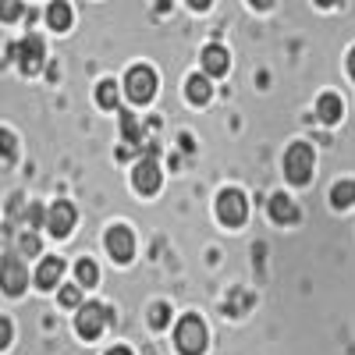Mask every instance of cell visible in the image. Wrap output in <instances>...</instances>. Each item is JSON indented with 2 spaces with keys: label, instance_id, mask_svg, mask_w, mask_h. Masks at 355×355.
Listing matches in <instances>:
<instances>
[{
  "label": "cell",
  "instance_id": "603a6c76",
  "mask_svg": "<svg viewBox=\"0 0 355 355\" xmlns=\"http://www.w3.org/2000/svg\"><path fill=\"white\" fill-rule=\"evenodd\" d=\"M25 15L21 0H0V21H18Z\"/></svg>",
  "mask_w": 355,
  "mask_h": 355
},
{
  "label": "cell",
  "instance_id": "f1b7e54d",
  "mask_svg": "<svg viewBox=\"0 0 355 355\" xmlns=\"http://www.w3.org/2000/svg\"><path fill=\"white\" fill-rule=\"evenodd\" d=\"M249 4H252V8H259V11H266V8L274 4V0H249Z\"/></svg>",
  "mask_w": 355,
  "mask_h": 355
},
{
  "label": "cell",
  "instance_id": "8fae6325",
  "mask_svg": "<svg viewBox=\"0 0 355 355\" xmlns=\"http://www.w3.org/2000/svg\"><path fill=\"white\" fill-rule=\"evenodd\" d=\"M61 274H64V259L61 256H46L40 263V270H36V284L43 291H53L57 284H61Z\"/></svg>",
  "mask_w": 355,
  "mask_h": 355
},
{
  "label": "cell",
  "instance_id": "f546056e",
  "mask_svg": "<svg viewBox=\"0 0 355 355\" xmlns=\"http://www.w3.org/2000/svg\"><path fill=\"white\" fill-rule=\"evenodd\" d=\"M348 75L355 78V46H352V53H348Z\"/></svg>",
  "mask_w": 355,
  "mask_h": 355
},
{
  "label": "cell",
  "instance_id": "e0dca14e",
  "mask_svg": "<svg viewBox=\"0 0 355 355\" xmlns=\"http://www.w3.org/2000/svg\"><path fill=\"white\" fill-rule=\"evenodd\" d=\"M15 160H18V139L8 128H0V167H11Z\"/></svg>",
  "mask_w": 355,
  "mask_h": 355
},
{
  "label": "cell",
  "instance_id": "2e32d148",
  "mask_svg": "<svg viewBox=\"0 0 355 355\" xmlns=\"http://www.w3.org/2000/svg\"><path fill=\"white\" fill-rule=\"evenodd\" d=\"M46 21H50V28H57V33H68L71 28V8L64 4V0H53V4L46 8Z\"/></svg>",
  "mask_w": 355,
  "mask_h": 355
},
{
  "label": "cell",
  "instance_id": "52a82bcc",
  "mask_svg": "<svg viewBox=\"0 0 355 355\" xmlns=\"http://www.w3.org/2000/svg\"><path fill=\"white\" fill-rule=\"evenodd\" d=\"M0 288H4L11 299H18V295L28 288V270H25L21 256H4L0 259Z\"/></svg>",
  "mask_w": 355,
  "mask_h": 355
},
{
  "label": "cell",
  "instance_id": "83f0119b",
  "mask_svg": "<svg viewBox=\"0 0 355 355\" xmlns=\"http://www.w3.org/2000/svg\"><path fill=\"white\" fill-rule=\"evenodd\" d=\"M210 4H214V0H189V8H196V11H206Z\"/></svg>",
  "mask_w": 355,
  "mask_h": 355
},
{
  "label": "cell",
  "instance_id": "30bf717a",
  "mask_svg": "<svg viewBox=\"0 0 355 355\" xmlns=\"http://www.w3.org/2000/svg\"><path fill=\"white\" fill-rule=\"evenodd\" d=\"M107 252L117 259V263H132L135 256V239H132V231L125 224H114L107 231Z\"/></svg>",
  "mask_w": 355,
  "mask_h": 355
},
{
  "label": "cell",
  "instance_id": "7a4b0ae2",
  "mask_svg": "<svg viewBox=\"0 0 355 355\" xmlns=\"http://www.w3.org/2000/svg\"><path fill=\"white\" fill-rule=\"evenodd\" d=\"M8 53L18 61V68H21L25 75H36V71L46 64V46H43V40H40L36 33H28V36H25L21 43H15Z\"/></svg>",
  "mask_w": 355,
  "mask_h": 355
},
{
  "label": "cell",
  "instance_id": "44dd1931",
  "mask_svg": "<svg viewBox=\"0 0 355 355\" xmlns=\"http://www.w3.org/2000/svg\"><path fill=\"white\" fill-rule=\"evenodd\" d=\"M121 132H125V142H132V146L142 142V128H139V121H135L132 110H121Z\"/></svg>",
  "mask_w": 355,
  "mask_h": 355
},
{
  "label": "cell",
  "instance_id": "d4e9b609",
  "mask_svg": "<svg viewBox=\"0 0 355 355\" xmlns=\"http://www.w3.org/2000/svg\"><path fill=\"white\" fill-rule=\"evenodd\" d=\"M78 299H82V291H78V284H68V288H61V306H78Z\"/></svg>",
  "mask_w": 355,
  "mask_h": 355
},
{
  "label": "cell",
  "instance_id": "8992f818",
  "mask_svg": "<svg viewBox=\"0 0 355 355\" xmlns=\"http://www.w3.org/2000/svg\"><path fill=\"white\" fill-rule=\"evenodd\" d=\"M107 323H110V309H107V306H100V302H85V306L78 309L75 331H78L82 338H100Z\"/></svg>",
  "mask_w": 355,
  "mask_h": 355
},
{
  "label": "cell",
  "instance_id": "7c38bea8",
  "mask_svg": "<svg viewBox=\"0 0 355 355\" xmlns=\"http://www.w3.org/2000/svg\"><path fill=\"white\" fill-rule=\"evenodd\" d=\"M227 68H231V57H227V50H224V46L210 43V46L202 50V71L210 75V78H217V75H227Z\"/></svg>",
  "mask_w": 355,
  "mask_h": 355
},
{
  "label": "cell",
  "instance_id": "4316f807",
  "mask_svg": "<svg viewBox=\"0 0 355 355\" xmlns=\"http://www.w3.org/2000/svg\"><path fill=\"white\" fill-rule=\"evenodd\" d=\"M11 338H15V327H11V320H8V316H0V352H4V348L11 345Z\"/></svg>",
  "mask_w": 355,
  "mask_h": 355
},
{
  "label": "cell",
  "instance_id": "1f68e13d",
  "mask_svg": "<svg viewBox=\"0 0 355 355\" xmlns=\"http://www.w3.org/2000/svg\"><path fill=\"white\" fill-rule=\"evenodd\" d=\"M171 8V0H157V11H167Z\"/></svg>",
  "mask_w": 355,
  "mask_h": 355
},
{
  "label": "cell",
  "instance_id": "4fadbf2b",
  "mask_svg": "<svg viewBox=\"0 0 355 355\" xmlns=\"http://www.w3.org/2000/svg\"><path fill=\"white\" fill-rule=\"evenodd\" d=\"M270 217L277 224H295L299 220V206H295V199H288L284 192H277V196H270Z\"/></svg>",
  "mask_w": 355,
  "mask_h": 355
},
{
  "label": "cell",
  "instance_id": "484cf974",
  "mask_svg": "<svg viewBox=\"0 0 355 355\" xmlns=\"http://www.w3.org/2000/svg\"><path fill=\"white\" fill-rule=\"evenodd\" d=\"M43 217H46V210H43L40 202H33V206H28V214H25L28 227H43Z\"/></svg>",
  "mask_w": 355,
  "mask_h": 355
},
{
  "label": "cell",
  "instance_id": "ba28073f",
  "mask_svg": "<svg viewBox=\"0 0 355 355\" xmlns=\"http://www.w3.org/2000/svg\"><path fill=\"white\" fill-rule=\"evenodd\" d=\"M245 214H249V202H245V196H242L239 189H224V192L217 196V217H220L227 227H239V224L245 220Z\"/></svg>",
  "mask_w": 355,
  "mask_h": 355
},
{
  "label": "cell",
  "instance_id": "9c48e42d",
  "mask_svg": "<svg viewBox=\"0 0 355 355\" xmlns=\"http://www.w3.org/2000/svg\"><path fill=\"white\" fill-rule=\"evenodd\" d=\"M43 227L53 234V239H68L71 227H75V206L68 199H57L46 210V217H43Z\"/></svg>",
  "mask_w": 355,
  "mask_h": 355
},
{
  "label": "cell",
  "instance_id": "5bb4252c",
  "mask_svg": "<svg viewBox=\"0 0 355 355\" xmlns=\"http://www.w3.org/2000/svg\"><path fill=\"white\" fill-rule=\"evenodd\" d=\"M185 96L192 100V103H210V96H214V82H210V75H189V82H185Z\"/></svg>",
  "mask_w": 355,
  "mask_h": 355
},
{
  "label": "cell",
  "instance_id": "ffe728a7",
  "mask_svg": "<svg viewBox=\"0 0 355 355\" xmlns=\"http://www.w3.org/2000/svg\"><path fill=\"white\" fill-rule=\"evenodd\" d=\"M331 202L338 206V210L352 206V202H355V182H341V185H334V189H331Z\"/></svg>",
  "mask_w": 355,
  "mask_h": 355
},
{
  "label": "cell",
  "instance_id": "d6a6232c",
  "mask_svg": "<svg viewBox=\"0 0 355 355\" xmlns=\"http://www.w3.org/2000/svg\"><path fill=\"white\" fill-rule=\"evenodd\" d=\"M316 4H320V8H334V4H338V0H316Z\"/></svg>",
  "mask_w": 355,
  "mask_h": 355
},
{
  "label": "cell",
  "instance_id": "ac0fdd59",
  "mask_svg": "<svg viewBox=\"0 0 355 355\" xmlns=\"http://www.w3.org/2000/svg\"><path fill=\"white\" fill-rule=\"evenodd\" d=\"M96 103H100L103 110H117V82H114V78H103V82L96 85Z\"/></svg>",
  "mask_w": 355,
  "mask_h": 355
},
{
  "label": "cell",
  "instance_id": "6da1fadb",
  "mask_svg": "<svg viewBox=\"0 0 355 355\" xmlns=\"http://www.w3.org/2000/svg\"><path fill=\"white\" fill-rule=\"evenodd\" d=\"M313 164H316V153L309 142H295L291 150L284 153V174L291 185H309L313 178Z\"/></svg>",
  "mask_w": 355,
  "mask_h": 355
},
{
  "label": "cell",
  "instance_id": "cb8c5ba5",
  "mask_svg": "<svg viewBox=\"0 0 355 355\" xmlns=\"http://www.w3.org/2000/svg\"><path fill=\"white\" fill-rule=\"evenodd\" d=\"M18 252H21V256H36V252H40V239H36L33 231H28V234H21V239H18Z\"/></svg>",
  "mask_w": 355,
  "mask_h": 355
},
{
  "label": "cell",
  "instance_id": "9a60e30c",
  "mask_svg": "<svg viewBox=\"0 0 355 355\" xmlns=\"http://www.w3.org/2000/svg\"><path fill=\"white\" fill-rule=\"evenodd\" d=\"M341 114H345L341 96H334V93H323V96H320V103H316V117H320L323 125H338V121H341Z\"/></svg>",
  "mask_w": 355,
  "mask_h": 355
},
{
  "label": "cell",
  "instance_id": "4dcf8cb0",
  "mask_svg": "<svg viewBox=\"0 0 355 355\" xmlns=\"http://www.w3.org/2000/svg\"><path fill=\"white\" fill-rule=\"evenodd\" d=\"M107 355H132V352H128V348H110Z\"/></svg>",
  "mask_w": 355,
  "mask_h": 355
},
{
  "label": "cell",
  "instance_id": "5b68a950",
  "mask_svg": "<svg viewBox=\"0 0 355 355\" xmlns=\"http://www.w3.org/2000/svg\"><path fill=\"white\" fill-rule=\"evenodd\" d=\"M132 185H135V192H142V196L160 192V164H157V150H153V146H150V150H146V157L135 164Z\"/></svg>",
  "mask_w": 355,
  "mask_h": 355
},
{
  "label": "cell",
  "instance_id": "277c9868",
  "mask_svg": "<svg viewBox=\"0 0 355 355\" xmlns=\"http://www.w3.org/2000/svg\"><path fill=\"white\" fill-rule=\"evenodd\" d=\"M125 93L132 103H150L157 96V71L150 64H135L125 75Z\"/></svg>",
  "mask_w": 355,
  "mask_h": 355
},
{
  "label": "cell",
  "instance_id": "7402d4cb",
  "mask_svg": "<svg viewBox=\"0 0 355 355\" xmlns=\"http://www.w3.org/2000/svg\"><path fill=\"white\" fill-rule=\"evenodd\" d=\"M150 323H153L157 331H164L167 323H171V306H167V302H153V306H150Z\"/></svg>",
  "mask_w": 355,
  "mask_h": 355
},
{
  "label": "cell",
  "instance_id": "3957f363",
  "mask_svg": "<svg viewBox=\"0 0 355 355\" xmlns=\"http://www.w3.org/2000/svg\"><path fill=\"white\" fill-rule=\"evenodd\" d=\"M174 341H178L182 355H202L206 352V323L199 316H182V323L174 331Z\"/></svg>",
  "mask_w": 355,
  "mask_h": 355
},
{
  "label": "cell",
  "instance_id": "d6986e66",
  "mask_svg": "<svg viewBox=\"0 0 355 355\" xmlns=\"http://www.w3.org/2000/svg\"><path fill=\"white\" fill-rule=\"evenodd\" d=\"M75 277H78L82 288H93V284L100 281V266H96L93 259H78V263H75Z\"/></svg>",
  "mask_w": 355,
  "mask_h": 355
}]
</instances>
